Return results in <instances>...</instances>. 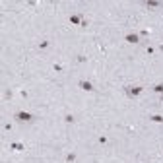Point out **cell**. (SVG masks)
I'll return each mask as SVG.
<instances>
[{"instance_id":"4fadbf2b","label":"cell","mask_w":163,"mask_h":163,"mask_svg":"<svg viewBox=\"0 0 163 163\" xmlns=\"http://www.w3.org/2000/svg\"><path fill=\"white\" fill-rule=\"evenodd\" d=\"M161 101H163V97H161Z\"/></svg>"},{"instance_id":"7a4b0ae2","label":"cell","mask_w":163,"mask_h":163,"mask_svg":"<svg viewBox=\"0 0 163 163\" xmlns=\"http://www.w3.org/2000/svg\"><path fill=\"white\" fill-rule=\"evenodd\" d=\"M16 119H18V120H22V122H23V120H31V119H33V117H31V115H29V113H23V111H19V113H18V115H16Z\"/></svg>"},{"instance_id":"30bf717a","label":"cell","mask_w":163,"mask_h":163,"mask_svg":"<svg viewBox=\"0 0 163 163\" xmlns=\"http://www.w3.org/2000/svg\"><path fill=\"white\" fill-rule=\"evenodd\" d=\"M49 47V41H41L39 43V49H47Z\"/></svg>"},{"instance_id":"8fae6325","label":"cell","mask_w":163,"mask_h":163,"mask_svg":"<svg viewBox=\"0 0 163 163\" xmlns=\"http://www.w3.org/2000/svg\"><path fill=\"white\" fill-rule=\"evenodd\" d=\"M64 120H66V122H74V117H72V115H66V117H64Z\"/></svg>"},{"instance_id":"6da1fadb","label":"cell","mask_w":163,"mask_h":163,"mask_svg":"<svg viewBox=\"0 0 163 163\" xmlns=\"http://www.w3.org/2000/svg\"><path fill=\"white\" fill-rule=\"evenodd\" d=\"M124 91H126L128 97H136V95H140V93L144 91V87H142V85H126Z\"/></svg>"},{"instance_id":"9c48e42d","label":"cell","mask_w":163,"mask_h":163,"mask_svg":"<svg viewBox=\"0 0 163 163\" xmlns=\"http://www.w3.org/2000/svg\"><path fill=\"white\" fill-rule=\"evenodd\" d=\"M153 89H155L157 93H163V84H157V85H155V87H153Z\"/></svg>"},{"instance_id":"5b68a950","label":"cell","mask_w":163,"mask_h":163,"mask_svg":"<svg viewBox=\"0 0 163 163\" xmlns=\"http://www.w3.org/2000/svg\"><path fill=\"white\" fill-rule=\"evenodd\" d=\"M126 41H128V43H138L140 37H138L136 33H128V35H126Z\"/></svg>"},{"instance_id":"8992f818","label":"cell","mask_w":163,"mask_h":163,"mask_svg":"<svg viewBox=\"0 0 163 163\" xmlns=\"http://www.w3.org/2000/svg\"><path fill=\"white\" fill-rule=\"evenodd\" d=\"M70 22L72 23H84V18H82V16H72Z\"/></svg>"},{"instance_id":"52a82bcc","label":"cell","mask_w":163,"mask_h":163,"mask_svg":"<svg viewBox=\"0 0 163 163\" xmlns=\"http://www.w3.org/2000/svg\"><path fill=\"white\" fill-rule=\"evenodd\" d=\"M152 120H153V122H163V117H161V115H153Z\"/></svg>"},{"instance_id":"ba28073f","label":"cell","mask_w":163,"mask_h":163,"mask_svg":"<svg viewBox=\"0 0 163 163\" xmlns=\"http://www.w3.org/2000/svg\"><path fill=\"white\" fill-rule=\"evenodd\" d=\"M74 159H76L74 153H68V155H66V161H68V163H74Z\"/></svg>"},{"instance_id":"277c9868","label":"cell","mask_w":163,"mask_h":163,"mask_svg":"<svg viewBox=\"0 0 163 163\" xmlns=\"http://www.w3.org/2000/svg\"><path fill=\"white\" fill-rule=\"evenodd\" d=\"M10 148L14 150V152H22V150H25V146L19 144V142H14V144H10Z\"/></svg>"},{"instance_id":"3957f363","label":"cell","mask_w":163,"mask_h":163,"mask_svg":"<svg viewBox=\"0 0 163 163\" xmlns=\"http://www.w3.org/2000/svg\"><path fill=\"white\" fill-rule=\"evenodd\" d=\"M80 87L84 89V91H93V85H91V82H85V80H82V82H80Z\"/></svg>"},{"instance_id":"7c38bea8","label":"cell","mask_w":163,"mask_h":163,"mask_svg":"<svg viewBox=\"0 0 163 163\" xmlns=\"http://www.w3.org/2000/svg\"><path fill=\"white\" fill-rule=\"evenodd\" d=\"M157 6H159L157 2H148V8H157Z\"/></svg>"}]
</instances>
